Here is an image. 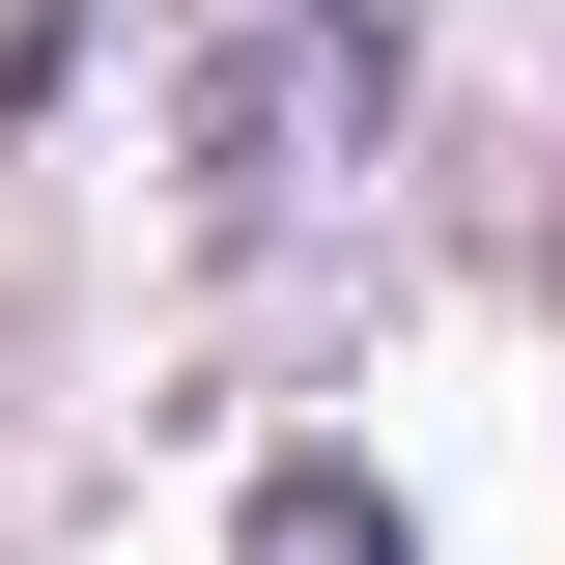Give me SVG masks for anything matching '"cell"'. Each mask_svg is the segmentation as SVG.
<instances>
[{
  "label": "cell",
  "instance_id": "1",
  "mask_svg": "<svg viewBox=\"0 0 565 565\" xmlns=\"http://www.w3.org/2000/svg\"><path fill=\"white\" fill-rule=\"evenodd\" d=\"M255 565H396V509H367L340 452H311V481H255Z\"/></svg>",
  "mask_w": 565,
  "mask_h": 565
}]
</instances>
